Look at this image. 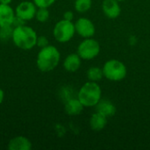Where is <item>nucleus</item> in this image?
<instances>
[{"instance_id": "nucleus-1", "label": "nucleus", "mask_w": 150, "mask_h": 150, "mask_svg": "<svg viewBox=\"0 0 150 150\" xmlns=\"http://www.w3.org/2000/svg\"><path fill=\"white\" fill-rule=\"evenodd\" d=\"M61 54L57 47L48 45L40 48L37 54L36 65L42 72H49L54 70L59 64Z\"/></svg>"}, {"instance_id": "nucleus-2", "label": "nucleus", "mask_w": 150, "mask_h": 150, "mask_svg": "<svg viewBox=\"0 0 150 150\" xmlns=\"http://www.w3.org/2000/svg\"><path fill=\"white\" fill-rule=\"evenodd\" d=\"M37 38L38 35L33 27L22 25L14 27L11 40L17 47L23 50H30L36 46Z\"/></svg>"}, {"instance_id": "nucleus-3", "label": "nucleus", "mask_w": 150, "mask_h": 150, "mask_svg": "<svg viewBox=\"0 0 150 150\" xmlns=\"http://www.w3.org/2000/svg\"><path fill=\"white\" fill-rule=\"evenodd\" d=\"M102 90L96 82L88 81L79 90L77 98L84 107H94L101 100Z\"/></svg>"}, {"instance_id": "nucleus-4", "label": "nucleus", "mask_w": 150, "mask_h": 150, "mask_svg": "<svg viewBox=\"0 0 150 150\" xmlns=\"http://www.w3.org/2000/svg\"><path fill=\"white\" fill-rule=\"evenodd\" d=\"M103 74L104 76L112 81V82H120L126 76L127 73V69L126 65L116 59H111L107 61L103 68Z\"/></svg>"}, {"instance_id": "nucleus-5", "label": "nucleus", "mask_w": 150, "mask_h": 150, "mask_svg": "<svg viewBox=\"0 0 150 150\" xmlns=\"http://www.w3.org/2000/svg\"><path fill=\"white\" fill-rule=\"evenodd\" d=\"M75 24L72 21L62 19L58 21L53 29L54 38L60 43H66L69 41L75 35Z\"/></svg>"}, {"instance_id": "nucleus-6", "label": "nucleus", "mask_w": 150, "mask_h": 150, "mask_svg": "<svg viewBox=\"0 0 150 150\" xmlns=\"http://www.w3.org/2000/svg\"><path fill=\"white\" fill-rule=\"evenodd\" d=\"M100 53V44L92 38H85L77 47V54L82 60L90 61L96 58Z\"/></svg>"}, {"instance_id": "nucleus-7", "label": "nucleus", "mask_w": 150, "mask_h": 150, "mask_svg": "<svg viewBox=\"0 0 150 150\" xmlns=\"http://www.w3.org/2000/svg\"><path fill=\"white\" fill-rule=\"evenodd\" d=\"M37 6L33 1H23L19 3L15 8L16 17L24 21H29L35 18Z\"/></svg>"}, {"instance_id": "nucleus-8", "label": "nucleus", "mask_w": 150, "mask_h": 150, "mask_svg": "<svg viewBox=\"0 0 150 150\" xmlns=\"http://www.w3.org/2000/svg\"><path fill=\"white\" fill-rule=\"evenodd\" d=\"M76 33L83 38H91L96 32L93 22L87 18H80L75 23Z\"/></svg>"}, {"instance_id": "nucleus-9", "label": "nucleus", "mask_w": 150, "mask_h": 150, "mask_svg": "<svg viewBox=\"0 0 150 150\" xmlns=\"http://www.w3.org/2000/svg\"><path fill=\"white\" fill-rule=\"evenodd\" d=\"M102 11L105 17L110 19L117 18L121 13V8L117 0H104L102 3Z\"/></svg>"}, {"instance_id": "nucleus-10", "label": "nucleus", "mask_w": 150, "mask_h": 150, "mask_svg": "<svg viewBox=\"0 0 150 150\" xmlns=\"http://www.w3.org/2000/svg\"><path fill=\"white\" fill-rule=\"evenodd\" d=\"M15 18V10L10 4H0V27L12 25Z\"/></svg>"}, {"instance_id": "nucleus-11", "label": "nucleus", "mask_w": 150, "mask_h": 150, "mask_svg": "<svg viewBox=\"0 0 150 150\" xmlns=\"http://www.w3.org/2000/svg\"><path fill=\"white\" fill-rule=\"evenodd\" d=\"M31 141L23 135H18L11 138L7 145L8 149L10 150H31L32 149Z\"/></svg>"}, {"instance_id": "nucleus-12", "label": "nucleus", "mask_w": 150, "mask_h": 150, "mask_svg": "<svg viewBox=\"0 0 150 150\" xmlns=\"http://www.w3.org/2000/svg\"><path fill=\"white\" fill-rule=\"evenodd\" d=\"M83 105L77 98H71L67 99L64 105L65 112L69 116H76L79 115L83 111Z\"/></svg>"}, {"instance_id": "nucleus-13", "label": "nucleus", "mask_w": 150, "mask_h": 150, "mask_svg": "<svg viewBox=\"0 0 150 150\" xmlns=\"http://www.w3.org/2000/svg\"><path fill=\"white\" fill-rule=\"evenodd\" d=\"M82 63V58L78 55V54H69L63 61V68L68 72H76L77 71Z\"/></svg>"}, {"instance_id": "nucleus-14", "label": "nucleus", "mask_w": 150, "mask_h": 150, "mask_svg": "<svg viewBox=\"0 0 150 150\" xmlns=\"http://www.w3.org/2000/svg\"><path fill=\"white\" fill-rule=\"evenodd\" d=\"M108 118L105 115L96 112L91 116L90 119V127L95 132L102 131L107 125Z\"/></svg>"}, {"instance_id": "nucleus-15", "label": "nucleus", "mask_w": 150, "mask_h": 150, "mask_svg": "<svg viewBox=\"0 0 150 150\" xmlns=\"http://www.w3.org/2000/svg\"><path fill=\"white\" fill-rule=\"evenodd\" d=\"M96 112L105 115L107 118L112 117L116 113L115 105L109 100H101L96 105Z\"/></svg>"}, {"instance_id": "nucleus-16", "label": "nucleus", "mask_w": 150, "mask_h": 150, "mask_svg": "<svg viewBox=\"0 0 150 150\" xmlns=\"http://www.w3.org/2000/svg\"><path fill=\"white\" fill-rule=\"evenodd\" d=\"M86 76L89 81L98 83L104 76L103 69L99 67H91L86 72Z\"/></svg>"}, {"instance_id": "nucleus-17", "label": "nucleus", "mask_w": 150, "mask_h": 150, "mask_svg": "<svg viewBox=\"0 0 150 150\" xmlns=\"http://www.w3.org/2000/svg\"><path fill=\"white\" fill-rule=\"evenodd\" d=\"M91 0H75L74 7L77 12L84 13L91 8Z\"/></svg>"}, {"instance_id": "nucleus-18", "label": "nucleus", "mask_w": 150, "mask_h": 150, "mask_svg": "<svg viewBox=\"0 0 150 150\" xmlns=\"http://www.w3.org/2000/svg\"><path fill=\"white\" fill-rule=\"evenodd\" d=\"M49 16H50V13H49L48 8H43V7L37 8L36 14H35V18L37 19V21L40 23H45L48 20Z\"/></svg>"}, {"instance_id": "nucleus-19", "label": "nucleus", "mask_w": 150, "mask_h": 150, "mask_svg": "<svg viewBox=\"0 0 150 150\" xmlns=\"http://www.w3.org/2000/svg\"><path fill=\"white\" fill-rule=\"evenodd\" d=\"M13 25H5L0 27V40L3 41H6L11 40L13 33Z\"/></svg>"}, {"instance_id": "nucleus-20", "label": "nucleus", "mask_w": 150, "mask_h": 150, "mask_svg": "<svg viewBox=\"0 0 150 150\" xmlns=\"http://www.w3.org/2000/svg\"><path fill=\"white\" fill-rule=\"evenodd\" d=\"M56 0H33V2L35 4V5L40 8V7H43V8H49L51 5H53L55 3Z\"/></svg>"}, {"instance_id": "nucleus-21", "label": "nucleus", "mask_w": 150, "mask_h": 150, "mask_svg": "<svg viewBox=\"0 0 150 150\" xmlns=\"http://www.w3.org/2000/svg\"><path fill=\"white\" fill-rule=\"evenodd\" d=\"M48 45H49V40H48V39L45 35L38 36L37 42H36V46L37 47H39L40 48H42V47H47Z\"/></svg>"}, {"instance_id": "nucleus-22", "label": "nucleus", "mask_w": 150, "mask_h": 150, "mask_svg": "<svg viewBox=\"0 0 150 150\" xmlns=\"http://www.w3.org/2000/svg\"><path fill=\"white\" fill-rule=\"evenodd\" d=\"M63 18L66 19V20H69V21H72L73 18H74V13L73 11H67L63 13Z\"/></svg>"}, {"instance_id": "nucleus-23", "label": "nucleus", "mask_w": 150, "mask_h": 150, "mask_svg": "<svg viewBox=\"0 0 150 150\" xmlns=\"http://www.w3.org/2000/svg\"><path fill=\"white\" fill-rule=\"evenodd\" d=\"M4 99V91L0 88V105L3 103Z\"/></svg>"}, {"instance_id": "nucleus-24", "label": "nucleus", "mask_w": 150, "mask_h": 150, "mask_svg": "<svg viewBox=\"0 0 150 150\" xmlns=\"http://www.w3.org/2000/svg\"><path fill=\"white\" fill-rule=\"evenodd\" d=\"M11 2L12 0H0V4H11Z\"/></svg>"}, {"instance_id": "nucleus-25", "label": "nucleus", "mask_w": 150, "mask_h": 150, "mask_svg": "<svg viewBox=\"0 0 150 150\" xmlns=\"http://www.w3.org/2000/svg\"><path fill=\"white\" fill-rule=\"evenodd\" d=\"M117 1H119V2H120V1H124V0H117Z\"/></svg>"}]
</instances>
